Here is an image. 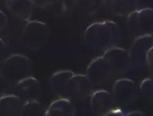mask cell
<instances>
[{
    "label": "cell",
    "instance_id": "6da1fadb",
    "mask_svg": "<svg viewBox=\"0 0 153 116\" xmlns=\"http://www.w3.org/2000/svg\"><path fill=\"white\" fill-rule=\"evenodd\" d=\"M120 36V31L117 24L111 21H104L90 24L84 33V40L89 48L104 52L117 45Z\"/></svg>",
    "mask_w": 153,
    "mask_h": 116
},
{
    "label": "cell",
    "instance_id": "7a4b0ae2",
    "mask_svg": "<svg viewBox=\"0 0 153 116\" xmlns=\"http://www.w3.org/2000/svg\"><path fill=\"white\" fill-rule=\"evenodd\" d=\"M10 83H16L19 81L32 75L33 63L23 54H11L7 56L0 69Z\"/></svg>",
    "mask_w": 153,
    "mask_h": 116
},
{
    "label": "cell",
    "instance_id": "3957f363",
    "mask_svg": "<svg viewBox=\"0 0 153 116\" xmlns=\"http://www.w3.org/2000/svg\"><path fill=\"white\" fill-rule=\"evenodd\" d=\"M25 44L30 50H39L47 43L50 30L45 23L39 21H28L24 28Z\"/></svg>",
    "mask_w": 153,
    "mask_h": 116
},
{
    "label": "cell",
    "instance_id": "277c9868",
    "mask_svg": "<svg viewBox=\"0 0 153 116\" xmlns=\"http://www.w3.org/2000/svg\"><path fill=\"white\" fill-rule=\"evenodd\" d=\"M127 27L135 37L153 34V10L150 7L138 9L128 16Z\"/></svg>",
    "mask_w": 153,
    "mask_h": 116
},
{
    "label": "cell",
    "instance_id": "5b68a950",
    "mask_svg": "<svg viewBox=\"0 0 153 116\" xmlns=\"http://www.w3.org/2000/svg\"><path fill=\"white\" fill-rule=\"evenodd\" d=\"M93 92L94 86L89 81L86 75L74 73L65 85L63 98L70 100H82L90 97Z\"/></svg>",
    "mask_w": 153,
    "mask_h": 116
},
{
    "label": "cell",
    "instance_id": "8992f818",
    "mask_svg": "<svg viewBox=\"0 0 153 116\" xmlns=\"http://www.w3.org/2000/svg\"><path fill=\"white\" fill-rule=\"evenodd\" d=\"M102 57L109 65L113 75H124L131 67L129 51L117 45L105 50Z\"/></svg>",
    "mask_w": 153,
    "mask_h": 116
},
{
    "label": "cell",
    "instance_id": "52a82bcc",
    "mask_svg": "<svg viewBox=\"0 0 153 116\" xmlns=\"http://www.w3.org/2000/svg\"><path fill=\"white\" fill-rule=\"evenodd\" d=\"M111 95L115 105L120 108L130 105L138 96V90L135 81L130 78H120L115 81L112 86Z\"/></svg>",
    "mask_w": 153,
    "mask_h": 116
},
{
    "label": "cell",
    "instance_id": "ba28073f",
    "mask_svg": "<svg viewBox=\"0 0 153 116\" xmlns=\"http://www.w3.org/2000/svg\"><path fill=\"white\" fill-rule=\"evenodd\" d=\"M152 35L136 37L129 51L131 66L137 69H142L146 67V56L148 51L152 49Z\"/></svg>",
    "mask_w": 153,
    "mask_h": 116
},
{
    "label": "cell",
    "instance_id": "9c48e42d",
    "mask_svg": "<svg viewBox=\"0 0 153 116\" xmlns=\"http://www.w3.org/2000/svg\"><path fill=\"white\" fill-rule=\"evenodd\" d=\"M86 76L94 87H98L109 83L113 73L104 58L100 56L90 62L86 69Z\"/></svg>",
    "mask_w": 153,
    "mask_h": 116
},
{
    "label": "cell",
    "instance_id": "30bf717a",
    "mask_svg": "<svg viewBox=\"0 0 153 116\" xmlns=\"http://www.w3.org/2000/svg\"><path fill=\"white\" fill-rule=\"evenodd\" d=\"M14 89L16 95L21 99L23 103L31 100H39L42 95L40 83L32 75L14 83Z\"/></svg>",
    "mask_w": 153,
    "mask_h": 116
},
{
    "label": "cell",
    "instance_id": "8fae6325",
    "mask_svg": "<svg viewBox=\"0 0 153 116\" xmlns=\"http://www.w3.org/2000/svg\"><path fill=\"white\" fill-rule=\"evenodd\" d=\"M115 107L111 93L106 90L94 91L90 96V108L95 115H106Z\"/></svg>",
    "mask_w": 153,
    "mask_h": 116
},
{
    "label": "cell",
    "instance_id": "7c38bea8",
    "mask_svg": "<svg viewBox=\"0 0 153 116\" xmlns=\"http://www.w3.org/2000/svg\"><path fill=\"white\" fill-rule=\"evenodd\" d=\"M106 10L118 18H128L139 9V0H103Z\"/></svg>",
    "mask_w": 153,
    "mask_h": 116
},
{
    "label": "cell",
    "instance_id": "4fadbf2b",
    "mask_svg": "<svg viewBox=\"0 0 153 116\" xmlns=\"http://www.w3.org/2000/svg\"><path fill=\"white\" fill-rule=\"evenodd\" d=\"M5 3L13 16L21 21H30L34 9V4L31 0H6Z\"/></svg>",
    "mask_w": 153,
    "mask_h": 116
},
{
    "label": "cell",
    "instance_id": "5bb4252c",
    "mask_svg": "<svg viewBox=\"0 0 153 116\" xmlns=\"http://www.w3.org/2000/svg\"><path fill=\"white\" fill-rule=\"evenodd\" d=\"M76 109L71 100L59 98L53 101L45 111L46 116H75Z\"/></svg>",
    "mask_w": 153,
    "mask_h": 116
},
{
    "label": "cell",
    "instance_id": "9a60e30c",
    "mask_svg": "<svg viewBox=\"0 0 153 116\" xmlns=\"http://www.w3.org/2000/svg\"><path fill=\"white\" fill-rule=\"evenodd\" d=\"M23 102L16 94H5L0 97V115H22Z\"/></svg>",
    "mask_w": 153,
    "mask_h": 116
},
{
    "label": "cell",
    "instance_id": "2e32d148",
    "mask_svg": "<svg viewBox=\"0 0 153 116\" xmlns=\"http://www.w3.org/2000/svg\"><path fill=\"white\" fill-rule=\"evenodd\" d=\"M74 75L71 70H59L54 72L50 78V85L55 95L59 98H63L65 95V89L68 81Z\"/></svg>",
    "mask_w": 153,
    "mask_h": 116
},
{
    "label": "cell",
    "instance_id": "e0dca14e",
    "mask_svg": "<svg viewBox=\"0 0 153 116\" xmlns=\"http://www.w3.org/2000/svg\"><path fill=\"white\" fill-rule=\"evenodd\" d=\"M75 6L76 0H53L49 8L54 16H65L70 14Z\"/></svg>",
    "mask_w": 153,
    "mask_h": 116
},
{
    "label": "cell",
    "instance_id": "ac0fdd59",
    "mask_svg": "<svg viewBox=\"0 0 153 116\" xmlns=\"http://www.w3.org/2000/svg\"><path fill=\"white\" fill-rule=\"evenodd\" d=\"M46 109L43 107V105L39 102V100H31L23 103L22 107V115H34V116H40L45 115Z\"/></svg>",
    "mask_w": 153,
    "mask_h": 116
},
{
    "label": "cell",
    "instance_id": "d6986e66",
    "mask_svg": "<svg viewBox=\"0 0 153 116\" xmlns=\"http://www.w3.org/2000/svg\"><path fill=\"white\" fill-rule=\"evenodd\" d=\"M76 5L84 13L94 14L103 5V0H76Z\"/></svg>",
    "mask_w": 153,
    "mask_h": 116
},
{
    "label": "cell",
    "instance_id": "ffe728a7",
    "mask_svg": "<svg viewBox=\"0 0 153 116\" xmlns=\"http://www.w3.org/2000/svg\"><path fill=\"white\" fill-rule=\"evenodd\" d=\"M140 93L142 97L152 103L153 100V81L151 78H145L140 85Z\"/></svg>",
    "mask_w": 153,
    "mask_h": 116
},
{
    "label": "cell",
    "instance_id": "44dd1931",
    "mask_svg": "<svg viewBox=\"0 0 153 116\" xmlns=\"http://www.w3.org/2000/svg\"><path fill=\"white\" fill-rule=\"evenodd\" d=\"M10 83L7 81V78L0 72V97L3 95H5L7 90H8Z\"/></svg>",
    "mask_w": 153,
    "mask_h": 116
},
{
    "label": "cell",
    "instance_id": "7402d4cb",
    "mask_svg": "<svg viewBox=\"0 0 153 116\" xmlns=\"http://www.w3.org/2000/svg\"><path fill=\"white\" fill-rule=\"evenodd\" d=\"M7 57V47L5 42L0 38V69L2 67V64H3L4 60Z\"/></svg>",
    "mask_w": 153,
    "mask_h": 116
},
{
    "label": "cell",
    "instance_id": "603a6c76",
    "mask_svg": "<svg viewBox=\"0 0 153 116\" xmlns=\"http://www.w3.org/2000/svg\"><path fill=\"white\" fill-rule=\"evenodd\" d=\"M33 2L34 6H38L40 8H46L51 5L53 0H31Z\"/></svg>",
    "mask_w": 153,
    "mask_h": 116
},
{
    "label": "cell",
    "instance_id": "cb8c5ba5",
    "mask_svg": "<svg viewBox=\"0 0 153 116\" xmlns=\"http://www.w3.org/2000/svg\"><path fill=\"white\" fill-rule=\"evenodd\" d=\"M152 53H153V50L150 49L147 53V56H146V67L149 69L150 73H152V67H153V57H152Z\"/></svg>",
    "mask_w": 153,
    "mask_h": 116
},
{
    "label": "cell",
    "instance_id": "d4e9b609",
    "mask_svg": "<svg viewBox=\"0 0 153 116\" xmlns=\"http://www.w3.org/2000/svg\"><path fill=\"white\" fill-rule=\"evenodd\" d=\"M7 26V16L3 11L0 10V32L4 30Z\"/></svg>",
    "mask_w": 153,
    "mask_h": 116
},
{
    "label": "cell",
    "instance_id": "484cf974",
    "mask_svg": "<svg viewBox=\"0 0 153 116\" xmlns=\"http://www.w3.org/2000/svg\"><path fill=\"white\" fill-rule=\"evenodd\" d=\"M125 115H127V116H143L144 114H143L141 111H131V112L125 113Z\"/></svg>",
    "mask_w": 153,
    "mask_h": 116
}]
</instances>
